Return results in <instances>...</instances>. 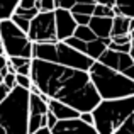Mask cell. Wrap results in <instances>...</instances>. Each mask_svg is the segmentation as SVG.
<instances>
[{
	"mask_svg": "<svg viewBox=\"0 0 134 134\" xmlns=\"http://www.w3.org/2000/svg\"><path fill=\"white\" fill-rule=\"evenodd\" d=\"M29 76L39 93L63 102L78 112H92L100 102L88 71L31 58Z\"/></svg>",
	"mask_w": 134,
	"mask_h": 134,
	"instance_id": "6da1fadb",
	"label": "cell"
},
{
	"mask_svg": "<svg viewBox=\"0 0 134 134\" xmlns=\"http://www.w3.org/2000/svg\"><path fill=\"white\" fill-rule=\"evenodd\" d=\"M92 115L98 134H134V95L100 100Z\"/></svg>",
	"mask_w": 134,
	"mask_h": 134,
	"instance_id": "7a4b0ae2",
	"label": "cell"
},
{
	"mask_svg": "<svg viewBox=\"0 0 134 134\" xmlns=\"http://www.w3.org/2000/svg\"><path fill=\"white\" fill-rule=\"evenodd\" d=\"M29 93L15 85L0 102V134H29Z\"/></svg>",
	"mask_w": 134,
	"mask_h": 134,
	"instance_id": "3957f363",
	"label": "cell"
},
{
	"mask_svg": "<svg viewBox=\"0 0 134 134\" xmlns=\"http://www.w3.org/2000/svg\"><path fill=\"white\" fill-rule=\"evenodd\" d=\"M88 76L100 100H114L134 95V80L98 61L92 63L88 68Z\"/></svg>",
	"mask_w": 134,
	"mask_h": 134,
	"instance_id": "277c9868",
	"label": "cell"
},
{
	"mask_svg": "<svg viewBox=\"0 0 134 134\" xmlns=\"http://www.w3.org/2000/svg\"><path fill=\"white\" fill-rule=\"evenodd\" d=\"M31 58L51 61L56 65H65L71 68H78L88 71L93 59L87 54L76 51L75 48L68 46L65 41H53V43H32V54Z\"/></svg>",
	"mask_w": 134,
	"mask_h": 134,
	"instance_id": "5b68a950",
	"label": "cell"
},
{
	"mask_svg": "<svg viewBox=\"0 0 134 134\" xmlns=\"http://www.w3.org/2000/svg\"><path fill=\"white\" fill-rule=\"evenodd\" d=\"M0 44L5 58H14V56L31 58L32 54V41L9 17L0 19Z\"/></svg>",
	"mask_w": 134,
	"mask_h": 134,
	"instance_id": "8992f818",
	"label": "cell"
},
{
	"mask_svg": "<svg viewBox=\"0 0 134 134\" xmlns=\"http://www.w3.org/2000/svg\"><path fill=\"white\" fill-rule=\"evenodd\" d=\"M27 37L32 43H53V41H56L54 10H39L29 22Z\"/></svg>",
	"mask_w": 134,
	"mask_h": 134,
	"instance_id": "52a82bcc",
	"label": "cell"
},
{
	"mask_svg": "<svg viewBox=\"0 0 134 134\" xmlns=\"http://www.w3.org/2000/svg\"><path fill=\"white\" fill-rule=\"evenodd\" d=\"M48 97L43 93H29V119L27 129L29 134L37 131L39 127H46V114H48Z\"/></svg>",
	"mask_w": 134,
	"mask_h": 134,
	"instance_id": "ba28073f",
	"label": "cell"
},
{
	"mask_svg": "<svg viewBox=\"0 0 134 134\" xmlns=\"http://www.w3.org/2000/svg\"><path fill=\"white\" fill-rule=\"evenodd\" d=\"M97 61L102 63V65H105V66H109V68H112V70H115V71L122 73V75H124V71L129 66L134 65V61H132L131 56H129V53L114 51V49H109V48L102 53Z\"/></svg>",
	"mask_w": 134,
	"mask_h": 134,
	"instance_id": "9c48e42d",
	"label": "cell"
},
{
	"mask_svg": "<svg viewBox=\"0 0 134 134\" xmlns=\"http://www.w3.org/2000/svg\"><path fill=\"white\" fill-rule=\"evenodd\" d=\"M53 134H98L93 124H85L82 119H66L58 121L51 127Z\"/></svg>",
	"mask_w": 134,
	"mask_h": 134,
	"instance_id": "30bf717a",
	"label": "cell"
},
{
	"mask_svg": "<svg viewBox=\"0 0 134 134\" xmlns=\"http://www.w3.org/2000/svg\"><path fill=\"white\" fill-rule=\"evenodd\" d=\"M54 27H56V41H65L71 37L76 29V22L71 12L65 9H54Z\"/></svg>",
	"mask_w": 134,
	"mask_h": 134,
	"instance_id": "8fae6325",
	"label": "cell"
},
{
	"mask_svg": "<svg viewBox=\"0 0 134 134\" xmlns=\"http://www.w3.org/2000/svg\"><path fill=\"white\" fill-rule=\"evenodd\" d=\"M46 104H48V109L53 112V115H54L58 121L76 119V117L80 115V112H78V110H75L73 107H70V105L63 104V102L54 100V98H48V100H46Z\"/></svg>",
	"mask_w": 134,
	"mask_h": 134,
	"instance_id": "7c38bea8",
	"label": "cell"
},
{
	"mask_svg": "<svg viewBox=\"0 0 134 134\" xmlns=\"http://www.w3.org/2000/svg\"><path fill=\"white\" fill-rule=\"evenodd\" d=\"M87 26L90 27L92 32L97 37H110L112 17H95V15H92Z\"/></svg>",
	"mask_w": 134,
	"mask_h": 134,
	"instance_id": "4fadbf2b",
	"label": "cell"
},
{
	"mask_svg": "<svg viewBox=\"0 0 134 134\" xmlns=\"http://www.w3.org/2000/svg\"><path fill=\"white\" fill-rule=\"evenodd\" d=\"M109 43H110V37H97L93 41H88L87 43V48H85V54L92 58L93 61H97L100 58V54L107 49Z\"/></svg>",
	"mask_w": 134,
	"mask_h": 134,
	"instance_id": "5bb4252c",
	"label": "cell"
},
{
	"mask_svg": "<svg viewBox=\"0 0 134 134\" xmlns=\"http://www.w3.org/2000/svg\"><path fill=\"white\" fill-rule=\"evenodd\" d=\"M78 3H104V5H109L112 7L114 5V0H54V9H65V10H70L71 7L78 5Z\"/></svg>",
	"mask_w": 134,
	"mask_h": 134,
	"instance_id": "9a60e30c",
	"label": "cell"
},
{
	"mask_svg": "<svg viewBox=\"0 0 134 134\" xmlns=\"http://www.w3.org/2000/svg\"><path fill=\"white\" fill-rule=\"evenodd\" d=\"M114 15H124L134 19V0H114Z\"/></svg>",
	"mask_w": 134,
	"mask_h": 134,
	"instance_id": "2e32d148",
	"label": "cell"
},
{
	"mask_svg": "<svg viewBox=\"0 0 134 134\" xmlns=\"http://www.w3.org/2000/svg\"><path fill=\"white\" fill-rule=\"evenodd\" d=\"M129 24H131V19H129V17L114 15V17H112L110 36H122V34H129Z\"/></svg>",
	"mask_w": 134,
	"mask_h": 134,
	"instance_id": "e0dca14e",
	"label": "cell"
},
{
	"mask_svg": "<svg viewBox=\"0 0 134 134\" xmlns=\"http://www.w3.org/2000/svg\"><path fill=\"white\" fill-rule=\"evenodd\" d=\"M73 37H76V39H80V41H85V43L97 39V36L92 32V29L88 26H76L75 32H73Z\"/></svg>",
	"mask_w": 134,
	"mask_h": 134,
	"instance_id": "ac0fdd59",
	"label": "cell"
},
{
	"mask_svg": "<svg viewBox=\"0 0 134 134\" xmlns=\"http://www.w3.org/2000/svg\"><path fill=\"white\" fill-rule=\"evenodd\" d=\"M19 0H0V19H7L14 12Z\"/></svg>",
	"mask_w": 134,
	"mask_h": 134,
	"instance_id": "d6986e66",
	"label": "cell"
},
{
	"mask_svg": "<svg viewBox=\"0 0 134 134\" xmlns=\"http://www.w3.org/2000/svg\"><path fill=\"white\" fill-rule=\"evenodd\" d=\"M92 15H95V17H114V10H112V7L104 5V3H95Z\"/></svg>",
	"mask_w": 134,
	"mask_h": 134,
	"instance_id": "ffe728a7",
	"label": "cell"
},
{
	"mask_svg": "<svg viewBox=\"0 0 134 134\" xmlns=\"http://www.w3.org/2000/svg\"><path fill=\"white\" fill-rule=\"evenodd\" d=\"M9 19L12 20V22L15 24V26L19 27L20 31H24V32L27 34V31H29V22H31L29 19H24L22 15H17V14H14V12L10 14V17H9Z\"/></svg>",
	"mask_w": 134,
	"mask_h": 134,
	"instance_id": "44dd1931",
	"label": "cell"
},
{
	"mask_svg": "<svg viewBox=\"0 0 134 134\" xmlns=\"http://www.w3.org/2000/svg\"><path fill=\"white\" fill-rule=\"evenodd\" d=\"M15 85L29 90L31 87H32V80H31V76H27V75H17L15 73Z\"/></svg>",
	"mask_w": 134,
	"mask_h": 134,
	"instance_id": "7402d4cb",
	"label": "cell"
},
{
	"mask_svg": "<svg viewBox=\"0 0 134 134\" xmlns=\"http://www.w3.org/2000/svg\"><path fill=\"white\" fill-rule=\"evenodd\" d=\"M39 12V10L37 9H27V10H24V9H19V7H15V9H14V14H17V15H22L24 19H32L34 15H36V14Z\"/></svg>",
	"mask_w": 134,
	"mask_h": 134,
	"instance_id": "603a6c76",
	"label": "cell"
},
{
	"mask_svg": "<svg viewBox=\"0 0 134 134\" xmlns=\"http://www.w3.org/2000/svg\"><path fill=\"white\" fill-rule=\"evenodd\" d=\"M15 7L24 9V10H27V9H37L39 10V2L37 0H19Z\"/></svg>",
	"mask_w": 134,
	"mask_h": 134,
	"instance_id": "cb8c5ba5",
	"label": "cell"
},
{
	"mask_svg": "<svg viewBox=\"0 0 134 134\" xmlns=\"http://www.w3.org/2000/svg\"><path fill=\"white\" fill-rule=\"evenodd\" d=\"M2 83L7 87V88H14L15 87V73H7V75H3L2 78Z\"/></svg>",
	"mask_w": 134,
	"mask_h": 134,
	"instance_id": "d4e9b609",
	"label": "cell"
},
{
	"mask_svg": "<svg viewBox=\"0 0 134 134\" xmlns=\"http://www.w3.org/2000/svg\"><path fill=\"white\" fill-rule=\"evenodd\" d=\"M71 15H73V19H75L76 26H87L90 17H92V15H87V14H71Z\"/></svg>",
	"mask_w": 134,
	"mask_h": 134,
	"instance_id": "484cf974",
	"label": "cell"
},
{
	"mask_svg": "<svg viewBox=\"0 0 134 134\" xmlns=\"http://www.w3.org/2000/svg\"><path fill=\"white\" fill-rule=\"evenodd\" d=\"M110 43H114V44H127V43H131V36H129V34H122V36H110Z\"/></svg>",
	"mask_w": 134,
	"mask_h": 134,
	"instance_id": "4316f807",
	"label": "cell"
},
{
	"mask_svg": "<svg viewBox=\"0 0 134 134\" xmlns=\"http://www.w3.org/2000/svg\"><path fill=\"white\" fill-rule=\"evenodd\" d=\"M39 10H54V0H39Z\"/></svg>",
	"mask_w": 134,
	"mask_h": 134,
	"instance_id": "83f0119b",
	"label": "cell"
},
{
	"mask_svg": "<svg viewBox=\"0 0 134 134\" xmlns=\"http://www.w3.org/2000/svg\"><path fill=\"white\" fill-rule=\"evenodd\" d=\"M15 73L17 75H27L29 76L31 75V61L26 63V65H22V66H19V68H15Z\"/></svg>",
	"mask_w": 134,
	"mask_h": 134,
	"instance_id": "f1b7e54d",
	"label": "cell"
},
{
	"mask_svg": "<svg viewBox=\"0 0 134 134\" xmlns=\"http://www.w3.org/2000/svg\"><path fill=\"white\" fill-rule=\"evenodd\" d=\"M56 122H58V119H56L54 115H53V112L48 109V114H46V127H49V129H51L53 126L56 124Z\"/></svg>",
	"mask_w": 134,
	"mask_h": 134,
	"instance_id": "f546056e",
	"label": "cell"
},
{
	"mask_svg": "<svg viewBox=\"0 0 134 134\" xmlns=\"http://www.w3.org/2000/svg\"><path fill=\"white\" fill-rule=\"evenodd\" d=\"M78 119H82L85 124H93V115H92V112H80Z\"/></svg>",
	"mask_w": 134,
	"mask_h": 134,
	"instance_id": "4dcf8cb0",
	"label": "cell"
},
{
	"mask_svg": "<svg viewBox=\"0 0 134 134\" xmlns=\"http://www.w3.org/2000/svg\"><path fill=\"white\" fill-rule=\"evenodd\" d=\"M31 134H53V132H51V129H49V127H39L37 131H34V132H31Z\"/></svg>",
	"mask_w": 134,
	"mask_h": 134,
	"instance_id": "1f68e13d",
	"label": "cell"
},
{
	"mask_svg": "<svg viewBox=\"0 0 134 134\" xmlns=\"http://www.w3.org/2000/svg\"><path fill=\"white\" fill-rule=\"evenodd\" d=\"M129 56L132 58V61H134V37L131 39V48H129Z\"/></svg>",
	"mask_w": 134,
	"mask_h": 134,
	"instance_id": "d6a6232c",
	"label": "cell"
},
{
	"mask_svg": "<svg viewBox=\"0 0 134 134\" xmlns=\"http://www.w3.org/2000/svg\"><path fill=\"white\" fill-rule=\"evenodd\" d=\"M0 54H3V49H2V44H0ZM5 56V54H3Z\"/></svg>",
	"mask_w": 134,
	"mask_h": 134,
	"instance_id": "836d02e7",
	"label": "cell"
},
{
	"mask_svg": "<svg viewBox=\"0 0 134 134\" xmlns=\"http://www.w3.org/2000/svg\"><path fill=\"white\" fill-rule=\"evenodd\" d=\"M37 2H39V0H37Z\"/></svg>",
	"mask_w": 134,
	"mask_h": 134,
	"instance_id": "e575fe53",
	"label": "cell"
}]
</instances>
